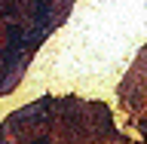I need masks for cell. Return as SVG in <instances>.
<instances>
[{
  "label": "cell",
  "mask_w": 147,
  "mask_h": 144,
  "mask_svg": "<svg viewBox=\"0 0 147 144\" xmlns=\"http://www.w3.org/2000/svg\"><path fill=\"white\" fill-rule=\"evenodd\" d=\"M49 12H52V9H49V3H40V0L34 3V18L40 22V25H43L46 18H49Z\"/></svg>",
  "instance_id": "obj_1"
},
{
  "label": "cell",
  "mask_w": 147,
  "mask_h": 144,
  "mask_svg": "<svg viewBox=\"0 0 147 144\" xmlns=\"http://www.w3.org/2000/svg\"><path fill=\"white\" fill-rule=\"evenodd\" d=\"M9 40H12V43H25V31H22V28H16V25H9Z\"/></svg>",
  "instance_id": "obj_2"
},
{
  "label": "cell",
  "mask_w": 147,
  "mask_h": 144,
  "mask_svg": "<svg viewBox=\"0 0 147 144\" xmlns=\"http://www.w3.org/2000/svg\"><path fill=\"white\" fill-rule=\"evenodd\" d=\"M0 144H3V135H0Z\"/></svg>",
  "instance_id": "obj_4"
},
{
  "label": "cell",
  "mask_w": 147,
  "mask_h": 144,
  "mask_svg": "<svg viewBox=\"0 0 147 144\" xmlns=\"http://www.w3.org/2000/svg\"><path fill=\"white\" fill-rule=\"evenodd\" d=\"M37 144H49V141H37Z\"/></svg>",
  "instance_id": "obj_3"
}]
</instances>
